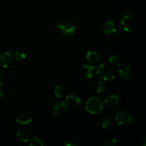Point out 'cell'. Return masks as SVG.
Returning a JSON list of instances; mask_svg holds the SVG:
<instances>
[{
  "label": "cell",
  "mask_w": 146,
  "mask_h": 146,
  "mask_svg": "<svg viewBox=\"0 0 146 146\" xmlns=\"http://www.w3.org/2000/svg\"><path fill=\"white\" fill-rule=\"evenodd\" d=\"M96 74L100 79L106 81H112L115 76L113 68L106 64H101L97 67Z\"/></svg>",
  "instance_id": "6da1fadb"
},
{
  "label": "cell",
  "mask_w": 146,
  "mask_h": 146,
  "mask_svg": "<svg viewBox=\"0 0 146 146\" xmlns=\"http://www.w3.org/2000/svg\"><path fill=\"white\" fill-rule=\"evenodd\" d=\"M85 108L89 113L95 115L101 112L104 108V103L97 97H91L88 98L85 104Z\"/></svg>",
  "instance_id": "7a4b0ae2"
},
{
  "label": "cell",
  "mask_w": 146,
  "mask_h": 146,
  "mask_svg": "<svg viewBox=\"0 0 146 146\" xmlns=\"http://www.w3.org/2000/svg\"><path fill=\"white\" fill-rule=\"evenodd\" d=\"M115 120L119 125H128L133 121V116L130 111L121 110L115 115Z\"/></svg>",
  "instance_id": "3957f363"
},
{
  "label": "cell",
  "mask_w": 146,
  "mask_h": 146,
  "mask_svg": "<svg viewBox=\"0 0 146 146\" xmlns=\"http://www.w3.org/2000/svg\"><path fill=\"white\" fill-rule=\"evenodd\" d=\"M121 23L123 29L127 32H131L133 31L136 25L135 18L133 16L128 15V14L123 17Z\"/></svg>",
  "instance_id": "277c9868"
},
{
  "label": "cell",
  "mask_w": 146,
  "mask_h": 146,
  "mask_svg": "<svg viewBox=\"0 0 146 146\" xmlns=\"http://www.w3.org/2000/svg\"><path fill=\"white\" fill-rule=\"evenodd\" d=\"M57 28L59 29L61 33L66 36H74L76 32L75 25L70 22H64L57 24Z\"/></svg>",
  "instance_id": "5b68a950"
},
{
  "label": "cell",
  "mask_w": 146,
  "mask_h": 146,
  "mask_svg": "<svg viewBox=\"0 0 146 146\" xmlns=\"http://www.w3.org/2000/svg\"><path fill=\"white\" fill-rule=\"evenodd\" d=\"M67 111L66 102L62 101H56L52 106V113L56 117H61L65 115Z\"/></svg>",
  "instance_id": "8992f818"
},
{
  "label": "cell",
  "mask_w": 146,
  "mask_h": 146,
  "mask_svg": "<svg viewBox=\"0 0 146 146\" xmlns=\"http://www.w3.org/2000/svg\"><path fill=\"white\" fill-rule=\"evenodd\" d=\"M118 73H119L120 76L124 81H131L134 76L133 71L129 66H125L120 68L119 70H118Z\"/></svg>",
  "instance_id": "52a82bcc"
},
{
  "label": "cell",
  "mask_w": 146,
  "mask_h": 146,
  "mask_svg": "<svg viewBox=\"0 0 146 146\" xmlns=\"http://www.w3.org/2000/svg\"><path fill=\"white\" fill-rule=\"evenodd\" d=\"M101 29L104 34H112L116 32V25L115 22L113 21H107L103 23L101 25Z\"/></svg>",
  "instance_id": "ba28073f"
},
{
  "label": "cell",
  "mask_w": 146,
  "mask_h": 146,
  "mask_svg": "<svg viewBox=\"0 0 146 146\" xmlns=\"http://www.w3.org/2000/svg\"><path fill=\"white\" fill-rule=\"evenodd\" d=\"M13 62V56L9 51L4 52L0 55V65L4 68H7Z\"/></svg>",
  "instance_id": "9c48e42d"
},
{
  "label": "cell",
  "mask_w": 146,
  "mask_h": 146,
  "mask_svg": "<svg viewBox=\"0 0 146 146\" xmlns=\"http://www.w3.org/2000/svg\"><path fill=\"white\" fill-rule=\"evenodd\" d=\"M66 104L71 107H78L81 104V98L78 94H68L66 98Z\"/></svg>",
  "instance_id": "30bf717a"
},
{
  "label": "cell",
  "mask_w": 146,
  "mask_h": 146,
  "mask_svg": "<svg viewBox=\"0 0 146 146\" xmlns=\"http://www.w3.org/2000/svg\"><path fill=\"white\" fill-rule=\"evenodd\" d=\"M16 121L21 125H27L31 122V118L27 113H19L16 116Z\"/></svg>",
  "instance_id": "8fae6325"
},
{
  "label": "cell",
  "mask_w": 146,
  "mask_h": 146,
  "mask_svg": "<svg viewBox=\"0 0 146 146\" xmlns=\"http://www.w3.org/2000/svg\"><path fill=\"white\" fill-rule=\"evenodd\" d=\"M81 71L83 74L88 78H92L94 75V72H95V68L93 66L87 65V64H84L82 66L81 68Z\"/></svg>",
  "instance_id": "7c38bea8"
},
{
  "label": "cell",
  "mask_w": 146,
  "mask_h": 146,
  "mask_svg": "<svg viewBox=\"0 0 146 146\" xmlns=\"http://www.w3.org/2000/svg\"><path fill=\"white\" fill-rule=\"evenodd\" d=\"M86 59L88 60L89 62L93 63V64H96V63L98 62V61H99L100 59V56L96 51H91L87 53Z\"/></svg>",
  "instance_id": "4fadbf2b"
},
{
  "label": "cell",
  "mask_w": 146,
  "mask_h": 146,
  "mask_svg": "<svg viewBox=\"0 0 146 146\" xmlns=\"http://www.w3.org/2000/svg\"><path fill=\"white\" fill-rule=\"evenodd\" d=\"M16 137L21 143H27L29 141V135L26 131H18L16 134Z\"/></svg>",
  "instance_id": "5bb4252c"
},
{
  "label": "cell",
  "mask_w": 146,
  "mask_h": 146,
  "mask_svg": "<svg viewBox=\"0 0 146 146\" xmlns=\"http://www.w3.org/2000/svg\"><path fill=\"white\" fill-rule=\"evenodd\" d=\"M118 101H119L118 97L116 95L112 94V95H109L106 97V98L105 99V103L107 105L113 106L117 105L118 104Z\"/></svg>",
  "instance_id": "9a60e30c"
},
{
  "label": "cell",
  "mask_w": 146,
  "mask_h": 146,
  "mask_svg": "<svg viewBox=\"0 0 146 146\" xmlns=\"http://www.w3.org/2000/svg\"><path fill=\"white\" fill-rule=\"evenodd\" d=\"M64 94H65V88H64V87L63 86L58 85L55 87V89H54V96L56 98H62Z\"/></svg>",
  "instance_id": "2e32d148"
},
{
  "label": "cell",
  "mask_w": 146,
  "mask_h": 146,
  "mask_svg": "<svg viewBox=\"0 0 146 146\" xmlns=\"http://www.w3.org/2000/svg\"><path fill=\"white\" fill-rule=\"evenodd\" d=\"M93 88L94 91L97 93H101L104 91V86H103V82L99 80H96L94 81L93 84Z\"/></svg>",
  "instance_id": "e0dca14e"
},
{
  "label": "cell",
  "mask_w": 146,
  "mask_h": 146,
  "mask_svg": "<svg viewBox=\"0 0 146 146\" xmlns=\"http://www.w3.org/2000/svg\"><path fill=\"white\" fill-rule=\"evenodd\" d=\"M113 126V121L111 118H106V119H104V121H103L102 127L105 130L111 129Z\"/></svg>",
  "instance_id": "ac0fdd59"
},
{
  "label": "cell",
  "mask_w": 146,
  "mask_h": 146,
  "mask_svg": "<svg viewBox=\"0 0 146 146\" xmlns=\"http://www.w3.org/2000/svg\"><path fill=\"white\" fill-rule=\"evenodd\" d=\"M14 56L16 57V59L17 61H22L25 59L26 54L23 50L21 49H17L14 51Z\"/></svg>",
  "instance_id": "d6986e66"
},
{
  "label": "cell",
  "mask_w": 146,
  "mask_h": 146,
  "mask_svg": "<svg viewBox=\"0 0 146 146\" xmlns=\"http://www.w3.org/2000/svg\"><path fill=\"white\" fill-rule=\"evenodd\" d=\"M118 144V141L114 138H108L103 142L104 146H115Z\"/></svg>",
  "instance_id": "ffe728a7"
},
{
  "label": "cell",
  "mask_w": 146,
  "mask_h": 146,
  "mask_svg": "<svg viewBox=\"0 0 146 146\" xmlns=\"http://www.w3.org/2000/svg\"><path fill=\"white\" fill-rule=\"evenodd\" d=\"M109 62L116 66H121V61L119 57L115 55H112L109 57Z\"/></svg>",
  "instance_id": "44dd1931"
},
{
  "label": "cell",
  "mask_w": 146,
  "mask_h": 146,
  "mask_svg": "<svg viewBox=\"0 0 146 146\" xmlns=\"http://www.w3.org/2000/svg\"><path fill=\"white\" fill-rule=\"evenodd\" d=\"M30 145L34 146H43L44 145V141H42L40 138H37V137H34L31 140Z\"/></svg>",
  "instance_id": "7402d4cb"
},
{
  "label": "cell",
  "mask_w": 146,
  "mask_h": 146,
  "mask_svg": "<svg viewBox=\"0 0 146 146\" xmlns=\"http://www.w3.org/2000/svg\"><path fill=\"white\" fill-rule=\"evenodd\" d=\"M64 145L67 146H78L79 144L77 142H76L75 141H68L64 143Z\"/></svg>",
  "instance_id": "603a6c76"
},
{
  "label": "cell",
  "mask_w": 146,
  "mask_h": 146,
  "mask_svg": "<svg viewBox=\"0 0 146 146\" xmlns=\"http://www.w3.org/2000/svg\"><path fill=\"white\" fill-rule=\"evenodd\" d=\"M4 80H5V76L4 74L0 72V85H1L4 83Z\"/></svg>",
  "instance_id": "cb8c5ba5"
},
{
  "label": "cell",
  "mask_w": 146,
  "mask_h": 146,
  "mask_svg": "<svg viewBox=\"0 0 146 146\" xmlns=\"http://www.w3.org/2000/svg\"><path fill=\"white\" fill-rule=\"evenodd\" d=\"M141 143H142V145L143 146H145L146 145V138L145 136H143L141 139Z\"/></svg>",
  "instance_id": "d4e9b609"
},
{
  "label": "cell",
  "mask_w": 146,
  "mask_h": 146,
  "mask_svg": "<svg viewBox=\"0 0 146 146\" xmlns=\"http://www.w3.org/2000/svg\"><path fill=\"white\" fill-rule=\"evenodd\" d=\"M1 96H2V91H1V89L0 88V98H1Z\"/></svg>",
  "instance_id": "484cf974"
}]
</instances>
